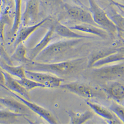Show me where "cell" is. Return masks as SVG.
Segmentation results:
<instances>
[{"mask_svg":"<svg viewBox=\"0 0 124 124\" xmlns=\"http://www.w3.org/2000/svg\"><path fill=\"white\" fill-rule=\"evenodd\" d=\"M54 25H52L38 44L32 48L28 50L27 49V57L31 61L34 60L41 52L50 43L51 41L54 37Z\"/></svg>","mask_w":124,"mask_h":124,"instance_id":"11","label":"cell"},{"mask_svg":"<svg viewBox=\"0 0 124 124\" xmlns=\"http://www.w3.org/2000/svg\"><path fill=\"white\" fill-rule=\"evenodd\" d=\"M69 27L72 30L91 34L104 39L107 38L108 37V33L106 30L94 25L81 23L80 24H76Z\"/></svg>","mask_w":124,"mask_h":124,"instance_id":"16","label":"cell"},{"mask_svg":"<svg viewBox=\"0 0 124 124\" xmlns=\"http://www.w3.org/2000/svg\"><path fill=\"white\" fill-rule=\"evenodd\" d=\"M4 108H5L2 105H1V104H0V109H4Z\"/></svg>","mask_w":124,"mask_h":124,"instance_id":"31","label":"cell"},{"mask_svg":"<svg viewBox=\"0 0 124 124\" xmlns=\"http://www.w3.org/2000/svg\"><path fill=\"white\" fill-rule=\"evenodd\" d=\"M63 7L69 16L76 21L98 26L94 22L90 13L87 9L78 5L64 4Z\"/></svg>","mask_w":124,"mask_h":124,"instance_id":"7","label":"cell"},{"mask_svg":"<svg viewBox=\"0 0 124 124\" xmlns=\"http://www.w3.org/2000/svg\"><path fill=\"white\" fill-rule=\"evenodd\" d=\"M88 2L89 5L88 10L94 23L111 36H114L117 33L116 26L108 17L104 10L98 5L95 0H88Z\"/></svg>","mask_w":124,"mask_h":124,"instance_id":"3","label":"cell"},{"mask_svg":"<svg viewBox=\"0 0 124 124\" xmlns=\"http://www.w3.org/2000/svg\"><path fill=\"white\" fill-rule=\"evenodd\" d=\"M0 68L2 70L7 72V73L22 79L26 78L25 75V69L23 65L14 66L13 65H9L6 63L3 60L0 59Z\"/></svg>","mask_w":124,"mask_h":124,"instance_id":"20","label":"cell"},{"mask_svg":"<svg viewBox=\"0 0 124 124\" xmlns=\"http://www.w3.org/2000/svg\"><path fill=\"white\" fill-rule=\"evenodd\" d=\"M105 94L121 104L124 99V86L119 82L113 81L104 89Z\"/></svg>","mask_w":124,"mask_h":124,"instance_id":"14","label":"cell"},{"mask_svg":"<svg viewBox=\"0 0 124 124\" xmlns=\"http://www.w3.org/2000/svg\"><path fill=\"white\" fill-rule=\"evenodd\" d=\"M109 109L115 114L119 120L124 122V108L120 103L116 101H113L112 104L109 106Z\"/></svg>","mask_w":124,"mask_h":124,"instance_id":"26","label":"cell"},{"mask_svg":"<svg viewBox=\"0 0 124 124\" xmlns=\"http://www.w3.org/2000/svg\"><path fill=\"white\" fill-rule=\"evenodd\" d=\"M124 48L118 51L117 52L113 53L108 56H107L95 62L91 66V68H98L103 66L108 65L116 62L124 61Z\"/></svg>","mask_w":124,"mask_h":124,"instance_id":"18","label":"cell"},{"mask_svg":"<svg viewBox=\"0 0 124 124\" xmlns=\"http://www.w3.org/2000/svg\"><path fill=\"white\" fill-rule=\"evenodd\" d=\"M60 87L70 91L82 98L90 99L94 98H104L105 92H102L97 87L79 82H72L61 85Z\"/></svg>","mask_w":124,"mask_h":124,"instance_id":"4","label":"cell"},{"mask_svg":"<svg viewBox=\"0 0 124 124\" xmlns=\"http://www.w3.org/2000/svg\"><path fill=\"white\" fill-rule=\"evenodd\" d=\"M67 113L70 118V124H84L94 116V113L89 110L84 112H75L70 110Z\"/></svg>","mask_w":124,"mask_h":124,"instance_id":"19","label":"cell"},{"mask_svg":"<svg viewBox=\"0 0 124 124\" xmlns=\"http://www.w3.org/2000/svg\"><path fill=\"white\" fill-rule=\"evenodd\" d=\"M0 104L5 108L16 113L29 115L27 113L30 111L23 103L12 98L0 97Z\"/></svg>","mask_w":124,"mask_h":124,"instance_id":"15","label":"cell"},{"mask_svg":"<svg viewBox=\"0 0 124 124\" xmlns=\"http://www.w3.org/2000/svg\"><path fill=\"white\" fill-rule=\"evenodd\" d=\"M121 49V48H120V49L104 48V49H98L97 50L94 51L93 52L91 53V54L90 55L89 58L87 59L88 67L91 68L92 65L95 62L110 54L117 52L118 51H119Z\"/></svg>","mask_w":124,"mask_h":124,"instance_id":"21","label":"cell"},{"mask_svg":"<svg viewBox=\"0 0 124 124\" xmlns=\"http://www.w3.org/2000/svg\"><path fill=\"white\" fill-rule=\"evenodd\" d=\"M82 39H67L49 44L33 61L50 63L52 61L60 59L78 45Z\"/></svg>","mask_w":124,"mask_h":124,"instance_id":"2","label":"cell"},{"mask_svg":"<svg viewBox=\"0 0 124 124\" xmlns=\"http://www.w3.org/2000/svg\"><path fill=\"white\" fill-rule=\"evenodd\" d=\"M86 104L94 112L99 116L104 118L109 124H121V122L115 118V116L108 109L97 103H92L88 100L86 101Z\"/></svg>","mask_w":124,"mask_h":124,"instance_id":"13","label":"cell"},{"mask_svg":"<svg viewBox=\"0 0 124 124\" xmlns=\"http://www.w3.org/2000/svg\"><path fill=\"white\" fill-rule=\"evenodd\" d=\"M49 19H50V17H47L34 24L23 26L22 27L19 28L16 33V37L14 40V48H15L20 43H23L24 41H26L37 29L47 22Z\"/></svg>","mask_w":124,"mask_h":124,"instance_id":"10","label":"cell"},{"mask_svg":"<svg viewBox=\"0 0 124 124\" xmlns=\"http://www.w3.org/2000/svg\"><path fill=\"white\" fill-rule=\"evenodd\" d=\"M13 95H14L16 98L18 99L20 102L23 103L31 111L35 113L38 115L40 117H42L47 122L50 124H57L58 122L56 118L49 111L46 109L45 108L39 106V105L35 104L34 103L31 102L30 101L26 100L19 95L18 94L16 93L13 92H10Z\"/></svg>","mask_w":124,"mask_h":124,"instance_id":"9","label":"cell"},{"mask_svg":"<svg viewBox=\"0 0 124 124\" xmlns=\"http://www.w3.org/2000/svg\"><path fill=\"white\" fill-rule=\"evenodd\" d=\"M44 1L47 5L52 6L63 4V1L62 0H44Z\"/></svg>","mask_w":124,"mask_h":124,"instance_id":"29","label":"cell"},{"mask_svg":"<svg viewBox=\"0 0 124 124\" xmlns=\"http://www.w3.org/2000/svg\"><path fill=\"white\" fill-rule=\"evenodd\" d=\"M0 59L3 60L6 63L9 65H13V62L10 59V57L8 55L4 48L3 45L1 42H0Z\"/></svg>","mask_w":124,"mask_h":124,"instance_id":"28","label":"cell"},{"mask_svg":"<svg viewBox=\"0 0 124 124\" xmlns=\"http://www.w3.org/2000/svg\"><path fill=\"white\" fill-rule=\"evenodd\" d=\"M22 0H15V11L14 23L11 29V33L13 35H16L18 30L21 23V7Z\"/></svg>","mask_w":124,"mask_h":124,"instance_id":"23","label":"cell"},{"mask_svg":"<svg viewBox=\"0 0 124 124\" xmlns=\"http://www.w3.org/2000/svg\"><path fill=\"white\" fill-rule=\"evenodd\" d=\"M93 72L98 78L102 79L113 80L121 78L124 77V61L115 64L94 68Z\"/></svg>","mask_w":124,"mask_h":124,"instance_id":"6","label":"cell"},{"mask_svg":"<svg viewBox=\"0 0 124 124\" xmlns=\"http://www.w3.org/2000/svg\"><path fill=\"white\" fill-rule=\"evenodd\" d=\"M86 58H80L60 62L43 63L35 61H30L22 65L25 70L43 72L52 74L59 78L67 77L76 74L87 65Z\"/></svg>","mask_w":124,"mask_h":124,"instance_id":"1","label":"cell"},{"mask_svg":"<svg viewBox=\"0 0 124 124\" xmlns=\"http://www.w3.org/2000/svg\"><path fill=\"white\" fill-rule=\"evenodd\" d=\"M9 18L7 14H2L0 16V42L3 45L4 43V27L6 24L9 23Z\"/></svg>","mask_w":124,"mask_h":124,"instance_id":"27","label":"cell"},{"mask_svg":"<svg viewBox=\"0 0 124 124\" xmlns=\"http://www.w3.org/2000/svg\"><path fill=\"white\" fill-rule=\"evenodd\" d=\"M54 25V32L58 35L67 39H84L91 38L92 36H87L78 33L60 23H57Z\"/></svg>","mask_w":124,"mask_h":124,"instance_id":"17","label":"cell"},{"mask_svg":"<svg viewBox=\"0 0 124 124\" xmlns=\"http://www.w3.org/2000/svg\"><path fill=\"white\" fill-rule=\"evenodd\" d=\"M26 78L43 85L46 88L59 87L64 80L63 78L43 72L25 70Z\"/></svg>","mask_w":124,"mask_h":124,"instance_id":"5","label":"cell"},{"mask_svg":"<svg viewBox=\"0 0 124 124\" xmlns=\"http://www.w3.org/2000/svg\"><path fill=\"white\" fill-rule=\"evenodd\" d=\"M16 80L20 85L23 86L28 91L36 88H46L43 85L27 78L18 79H16Z\"/></svg>","mask_w":124,"mask_h":124,"instance_id":"24","label":"cell"},{"mask_svg":"<svg viewBox=\"0 0 124 124\" xmlns=\"http://www.w3.org/2000/svg\"><path fill=\"white\" fill-rule=\"evenodd\" d=\"M0 70H2V69H1V68H0Z\"/></svg>","mask_w":124,"mask_h":124,"instance_id":"32","label":"cell"},{"mask_svg":"<svg viewBox=\"0 0 124 124\" xmlns=\"http://www.w3.org/2000/svg\"><path fill=\"white\" fill-rule=\"evenodd\" d=\"M40 0H27L26 7L21 16L23 26L32 25L36 23L39 13Z\"/></svg>","mask_w":124,"mask_h":124,"instance_id":"8","label":"cell"},{"mask_svg":"<svg viewBox=\"0 0 124 124\" xmlns=\"http://www.w3.org/2000/svg\"><path fill=\"white\" fill-rule=\"evenodd\" d=\"M2 73L4 77V85L7 88L8 91L15 92L24 99L30 101L31 97L29 91L20 85L16 79L13 78L11 75L3 70Z\"/></svg>","mask_w":124,"mask_h":124,"instance_id":"12","label":"cell"},{"mask_svg":"<svg viewBox=\"0 0 124 124\" xmlns=\"http://www.w3.org/2000/svg\"><path fill=\"white\" fill-rule=\"evenodd\" d=\"M15 49L14 53L10 57L12 62L15 61L24 65L31 61L26 56L27 49L23 43L18 44Z\"/></svg>","mask_w":124,"mask_h":124,"instance_id":"22","label":"cell"},{"mask_svg":"<svg viewBox=\"0 0 124 124\" xmlns=\"http://www.w3.org/2000/svg\"><path fill=\"white\" fill-rule=\"evenodd\" d=\"M72 1H73L76 5H78V6H79L82 8H86V9H88L87 8V7L82 3L80 0H71Z\"/></svg>","mask_w":124,"mask_h":124,"instance_id":"30","label":"cell"},{"mask_svg":"<svg viewBox=\"0 0 124 124\" xmlns=\"http://www.w3.org/2000/svg\"><path fill=\"white\" fill-rule=\"evenodd\" d=\"M29 115L14 112L6 108L0 109V121L15 120L19 117H25Z\"/></svg>","mask_w":124,"mask_h":124,"instance_id":"25","label":"cell"}]
</instances>
